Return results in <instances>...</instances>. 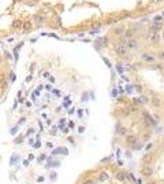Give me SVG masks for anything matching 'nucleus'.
Masks as SVG:
<instances>
[{
	"mask_svg": "<svg viewBox=\"0 0 164 184\" xmlns=\"http://www.w3.org/2000/svg\"><path fill=\"white\" fill-rule=\"evenodd\" d=\"M125 45L127 47V48H130V50H138L139 44H138V41L134 40V39H129V40H126Z\"/></svg>",
	"mask_w": 164,
	"mask_h": 184,
	"instance_id": "f257e3e1",
	"label": "nucleus"
},
{
	"mask_svg": "<svg viewBox=\"0 0 164 184\" xmlns=\"http://www.w3.org/2000/svg\"><path fill=\"white\" fill-rule=\"evenodd\" d=\"M141 172H142V176L148 179V177H150V176L153 175V168H152L150 165H145V166H144V169L141 170Z\"/></svg>",
	"mask_w": 164,
	"mask_h": 184,
	"instance_id": "f03ea898",
	"label": "nucleus"
},
{
	"mask_svg": "<svg viewBox=\"0 0 164 184\" xmlns=\"http://www.w3.org/2000/svg\"><path fill=\"white\" fill-rule=\"evenodd\" d=\"M127 50H129V48H127L125 44H118V45L115 47V51L119 54V55H126V54H127Z\"/></svg>",
	"mask_w": 164,
	"mask_h": 184,
	"instance_id": "7ed1b4c3",
	"label": "nucleus"
},
{
	"mask_svg": "<svg viewBox=\"0 0 164 184\" xmlns=\"http://www.w3.org/2000/svg\"><path fill=\"white\" fill-rule=\"evenodd\" d=\"M141 58H142V60H145V62H148V63H153V62L156 60V59H155V56L150 55V54H144Z\"/></svg>",
	"mask_w": 164,
	"mask_h": 184,
	"instance_id": "20e7f679",
	"label": "nucleus"
},
{
	"mask_svg": "<svg viewBox=\"0 0 164 184\" xmlns=\"http://www.w3.org/2000/svg\"><path fill=\"white\" fill-rule=\"evenodd\" d=\"M126 143H127V144H130V146L135 144V143H137V136H134V135L126 136Z\"/></svg>",
	"mask_w": 164,
	"mask_h": 184,
	"instance_id": "39448f33",
	"label": "nucleus"
},
{
	"mask_svg": "<svg viewBox=\"0 0 164 184\" xmlns=\"http://www.w3.org/2000/svg\"><path fill=\"white\" fill-rule=\"evenodd\" d=\"M150 40H152V41H159L160 40V35H159V32H152L150 33Z\"/></svg>",
	"mask_w": 164,
	"mask_h": 184,
	"instance_id": "423d86ee",
	"label": "nucleus"
},
{
	"mask_svg": "<svg viewBox=\"0 0 164 184\" xmlns=\"http://www.w3.org/2000/svg\"><path fill=\"white\" fill-rule=\"evenodd\" d=\"M115 177H116V180H119V181H125V180H126V175H125V173H122V172H118Z\"/></svg>",
	"mask_w": 164,
	"mask_h": 184,
	"instance_id": "0eeeda50",
	"label": "nucleus"
},
{
	"mask_svg": "<svg viewBox=\"0 0 164 184\" xmlns=\"http://www.w3.org/2000/svg\"><path fill=\"white\" fill-rule=\"evenodd\" d=\"M7 87V80L4 77H0V89H4Z\"/></svg>",
	"mask_w": 164,
	"mask_h": 184,
	"instance_id": "6e6552de",
	"label": "nucleus"
},
{
	"mask_svg": "<svg viewBox=\"0 0 164 184\" xmlns=\"http://www.w3.org/2000/svg\"><path fill=\"white\" fill-rule=\"evenodd\" d=\"M144 162H145V163H150V162H152V157H150V155H146L145 158H144Z\"/></svg>",
	"mask_w": 164,
	"mask_h": 184,
	"instance_id": "1a4fd4ad",
	"label": "nucleus"
},
{
	"mask_svg": "<svg viewBox=\"0 0 164 184\" xmlns=\"http://www.w3.org/2000/svg\"><path fill=\"white\" fill-rule=\"evenodd\" d=\"M36 21L40 22V23L44 22V17H42V15H37V17H36Z\"/></svg>",
	"mask_w": 164,
	"mask_h": 184,
	"instance_id": "9d476101",
	"label": "nucleus"
},
{
	"mask_svg": "<svg viewBox=\"0 0 164 184\" xmlns=\"http://www.w3.org/2000/svg\"><path fill=\"white\" fill-rule=\"evenodd\" d=\"M107 179H108V175H107V173H101L100 180H101V181H104V180H107Z\"/></svg>",
	"mask_w": 164,
	"mask_h": 184,
	"instance_id": "9b49d317",
	"label": "nucleus"
},
{
	"mask_svg": "<svg viewBox=\"0 0 164 184\" xmlns=\"http://www.w3.org/2000/svg\"><path fill=\"white\" fill-rule=\"evenodd\" d=\"M153 102H155V106H160V100H157V99H153Z\"/></svg>",
	"mask_w": 164,
	"mask_h": 184,
	"instance_id": "f8f14e48",
	"label": "nucleus"
},
{
	"mask_svg": "<svg viewBox=\"0 0 164 184\" xmlns=\"http://www.w3.org/2000/svg\"><path fill=\"white\" fill-rule=\"evenodd\" d=\"M152 147H153V144H152V143H149V144H148V147H146V150H150Z\"/></svg>",
	"mask_w": 164,
	"mask_h": 184,
	"instance_id": "ddd939ff",
	"label": "nucleus"
},
{
	"mask_svg": "<svg viewBox=\"0 0 164 184\" xmlns=\"http://www.w3.org/2000/svg\"><path fill=\"white\" fill-rule=\"evenodd\" d=\"M148 184H156V181H148Z\"/></svg>",
	"mask_w": 164,
	"mask_h": 184,
	"instance_id": "4468645a",
	"label": "nucleus"
}]
</instances>
